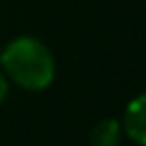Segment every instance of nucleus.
Listing matches in <instances>:
<instances>
[{
  "mask_svg": "<svg viewBox=\"0 0 146 146\" xmlns=\"http://www.w3.org/2000/svg\"><path fill=\"white\" fill-rule=\"evenodd\" d=\"M6 78L30 92L46 90L56 76V60L50 48L34 36H18L0 52Z\"/></svg>",
  "mask_w": 146,
  "mask_h": 146,
  "instance_id": "f257e3e1",
  "label": "nucleus"
},
{
  "mask_svg": "<svg viewBox=\"0 0 146 146\" xmlns=\"http://www.w3.org/2000/svg\"><path fill=\"white\" fill-rule=\"evenodd\" d=\"M122 138V126L116 118H104L90 130V146H118Z\"/></svg>",
  "mask_w": 146,
  "mask_h": 146,
  "instance_id": "7ed1b4c3",
  "label": "nucleus"
},
{
  "mask_svg": "<svg viewBox=\"0 0 146 146\" xmlns=\"http://www.w3.org/2000/svg\"><path fill=\"white\" fill-rule=\"evenodd\" d=\"M144 106H146V96L138 94L128 102L122 114V134H126L134 144L144 146L146 144V120H144Z\"/></svg>",
  "mask_w": 146,
  "mask_h": 146,
  "instance_id": "f03ea898",
  "label": "nucleus"
},
{
  "mask_svg": "<svg viewBox=\"0 0 146 146\" xmlns=\"http://www.w3.org/2000/svg\"><path fill=\"white\" fill-rule=\"evenodd\" d=\"M8 78H6V74H2L0 72V106H2V102L6 100V96H8Z\"/></svg>",
  "mask_w": 146,
  "mask_h": 146,
  "instance_id": "20e7f679",
  "label": "nucleus"
}]
</instances>
